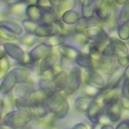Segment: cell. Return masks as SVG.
I'll return each instance as SVG.
<instances>
[{
  "label": "cell",
  "instance_id": "obj_1",
  "mask_svg": "<svg viewBox=\"0 0 129 129\" xmlns=\"http://www.w3.org/2000/svg\"><path fill=\"white\" fill-rule=\"evenodd\" d=\"M96 14L102 21H109L113 13V9L109 0H94Z\"/></svg>",
  "mask_w": 129,
  "mask_h": 129
},
{
  "label": "cell",
  "instance_id": "obj_2",
  "mask_svg": "<svg viewBox=\"0 0 129 129\" xmlns=\"http://www.w3.org/2000/svg\"><path fill=\"white\" fill-rule=\"evenodd\" d=\"M82 17L87 20L93 18L94 13H96V9L94 5V0H85L81 4Z\"/></svg>",
  "mask_w": 129,
  "mask_h": 129
},
{
  "label": "cell",
  "instance_id": "obj_3",
  "mask_svg": "<svg viewBox=\"0 0 129 129\" xmlns=\"http://www.w3.org/2000/svg\"><path fill=\"white\" fill-rule=\"evenodd\" d=\"M26 15L29 20L37 23L41 21L43 10L37 6H29L26 10Z\"/></svg>",
  "mask_w": 129,
  "mask_h": 129
},
{
  "label": "cell",
  "instance_id": "obj_4",
  "mask_svg": "<svg viewBox=\"0 0 129 129\" xmlns=\"http://www.w3.org/2000/svg\"><path fill=\"white\" fill-rule=\"evenodd\" d=\"M1 27L8 30L14 34L21 35L23 33V27L18 23L13 21H2Z\"/></svg>",
  "mask_w": 129,
  "mask_h": 129
},
{
  "label": "cell",
  "instance_id": "obj_5",
  "mask_svg": "<svg viewBox=\"0 0 129 129\" xmlns=\"http://www.w3.org/2000/svg\"><path fill=\"white\" fill-rule=\"evenodd\" d=\"M80 17L78 13L73 9L66 12L61 15V21L68 25L76 24V23L78 21Z\"/></svg>",
  "mask_w": 129,
  "mask_h": 129
},
{
  "label": "cell",
  "instance_id": "obj_6",
  "mask_svg": "<svg viewBox=\"0 0 129 129\" xmlns=\"http://www.w3.org/2000/svg\"><path fill=\"white\" fill-rule=\"evenodd\" d=\"M103 30H104L98 25H92L87 29V30L85 31V34L89 39L96 40Z\"/></svg>",
  "mask_w": 129,
  "mask_h": 129
},
{
  "label": "cell",
  "instance_id": "obj_7",
  "mask_svg": "<svg viewBox=\"0 0 129 129\" xmlns=\"http://www.w3.org/2000/svg\"><path fill=\"white\" fill-rule=\"evenodd\" d=\"M76 5V0H63L61 1L57 7L58 13H64L67 11L72 10Z\"/></svg>",
  "mask_w": 129,
  "mask_h": 129
},
{
  "label": "cell",
  "instance_id": "obj_8",
  "mask_svg": "<svg viewBox=\"0 0 129 129\" xmlns=\"http://www.w3.org/2000/svg\"><path fill=\"white\" fill-rule=\"evenodd\" d=\"M118 35L120 39L123 40H127L129 39V22L121 23L118 25Z\"/></svg>",
  "mask_w": 129,
  "mask_h": 129
},
{
  "label": "cell",
  "instance_id": "obj_9",
  "mask_svg": "<svg viewBox=\"0 0 129 129\" xmlns=\"http://www.w3.org/2000/svg\"><path fill=\"white\" fill-rule=\"evenodd\" d=\"M88 21L89 20L86 19L84 17L80 18L78 21L76 23L75 27V30L76 34H85V31L90 27L88 24Z\"/></svg>",
  "mask_w": 129,
  "mask_h": 129
},
{
  "label": "cell",
  "instance_id": "obj_10",
  "mask_svg": "<svg viewBox=\"0 0 129 129\" xmlns=\"http://www.w3.org/2000/svg\"><path fill=\"white\" fill-rule=\"evenodd\" d=\"M118 21L121 24L129 22V2L121 8L118 14Z\"/></svg>",
  "mask_w": 129,
  "mask_h": 129
},
{
  "label": "cell",
  "instance_id": "obj_11",
  "mask_svg": "<svg viewBox=\"0 0 129 129\" xmlns=\"http://www.w3.org/2000/svg\"><path fill=\"white\" fill-rule=\"evenodd\" d=\"M22 24L26 30V31L28 34H34L35 30L38 26V24L37 22H34L33 21H30L29 19H24L22 21Z\"/></svg>",
  "mask_w": 129,
  "mask_h": 129
},
{
  "label": "cell",
  "instance_id": "obj_12",
  "mask_svg": "<svg viewBox=\"0 0 129 129\" xmlns=\"http://www.w3.org/2000/svg\"><path fill=\"white\" fill-rule=\"evenodd\" d=\"M49 45H60L64 42V37L61 34H57L55 35L51 36L48 39Z\"/></svg>",
  "mask_w": 129,
  "mask_h": 129
},
{
  "label": "cell",
  "instance_id": "obj_13",
  "mask_svg": "<svg viewBox=\"0 0 129 129\" xmlns=\"http://www.w3.org/2000/svg\"><path fill=\"white\" fill-rule=\"evenodd\" d=\"M37 6L44 11H47V10L53 11V8H54V6L52 5L50 0H38Z\"/></svg>",
  "mask_w": 129,
  "mask_h": 129
},
{
  "label": "cell",
  "instance_id": "obj_14",
  "mask_svg": "<svg viewBox=\"0 0 129 129\" xmlns=\"http://www.w3.org/2000/svg\"><path fill=\"white\" fill-rule=\"evenodd\" d=\"M1 37L2 38H5L6 40H15V36L14 35V34H12V32L9 31L8 30L2 27H1Z\"/></svg>",
  "mask_w": 129,
  "mask_h": 129
},
{
  "label": "cell",
  "instance_id": "obj_15",
  "mask_svg": "<svg viewBox=\"0 0 129 129\" xmlns=\"http://www.w3.org/2000/svg\"><path fill=\"white\" fill-rule=\"evenodd\" d=\"M23 2L29 6H37V2L38 0H23Z\"/></svg>",
  "mask_w": 129,
  "mask_h": 129
},
{
  "label": "cell",
  "instance_id": "obj_16",
  "mask_svg": "<svg viewBox=\"0 0 129 129\" xmlns=\"http://www.w3.org/2000/svg\"><path fill=\"white\" fill-rule=\"evenodd\" d=\"M115 2L119 6H124L129 2V0H115Z\"/></svg>",
  "mask_w": 129,
  "mask_h": 129
},
{
  "label": "cell",
  "instance_id": "obj_17",
  "mask_svg": "<svg viewBox=\"0 0 129 129\" xmlns=\"http://www.w3.org/2000/svg\"><path fill=\"white\" fill-rule=\"evenodd\" d=\"M8 1H11V2H12V3H17V2H21V1H23V0H8Z\"/></svg>",
  "mask_w": 129,
  "mask_h": 129
},
{
  "label": "cell",
  "instance_id": "obj_18",
  "mask_svg": "<svg viewBox=\"0 0 129 129\" xmlns=\"http://www.w3.org/2000/svg\"><path fill=\"white\" fill-rule=\"evenodd\" d=\"M78 1H79V2H80V3H81V4H82V3H84V1H85V0H78Z\"/></svg>",
  "mask_w": 129,
  "mask_h": 129
},
{
  "label": "cell",
  "instance_id": "obj_19",
  "mask_svg": "<svg viewBox=\"0 0 129 129\" xmlns=\"http://www.w3.org/2000/svg\"><path fill=\"white\" fill-rule=\"evenodd\" d=\"M58 1H59V2H61V1H63V0H58Z\"/></svg>",
  "mask_w": 129,
  "mask_h": 129
}]
</instances>
